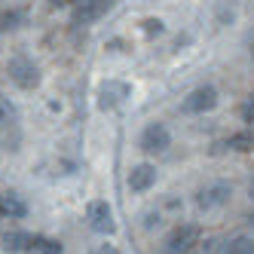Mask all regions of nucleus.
<instances>
[{"mask_svg":"<svg viewBox=\"0 0 254 254\" xmlns=\"http://www.w3.org/2000/svg\"><path fill=\"white\" fill-rule=\"evenodd\" d=\"M199 236L202 230L196 224H175L162 239V254H190L199 245Z\"/></svg>","mask_w":254,"mask_h":254,"instance_id":"nucleus-1","label":"nucleus"},{"mask_svg":"<svg viewBox=\"0 0 254 254\" xmlns=\"http://www.w3.org/2000/svg\"><path fill=\"white\" fill-rule=\"evenodd\" d=\"M6 74H9V80L19 86V89H37L40 80H43L40 64L34 62L31 56H25V52H19V56H12L6 62Z\"/></svg>","mask_w":254,"mask_h":254,"instance_id":"nucleus-2","label":"nucleus"},{"mask_svg":"<svg viewBox=\"0 0 254 254\" xmlns=\"http://www.w3.org/2000/svg\"><path fill=\"white\" fill-rule=\"evenodd\" d=\"M114 6H117V0H77V3L70 6V25L74 28H89L98 19H104Z\"/></svg>","mask_w":254,"mask_h":254,"instance_id":"nucleus-3","label":"nucleus"},{"mask_svg":"<svg viewBox=\"0 0 254 254\" xmlns=\"http://www.w3.org/2000/svg\"><path fill=\"white\" fill-rule=\"evenodd\" d=\"M230 196H233L230 181H211V184L196 190V208L199 211H217L230 202Z\"/></svg>","mask_w":254,"mask_h":254,"instance_id":"nucleus-4","label":"nucleus"},{"mask_svg":"<svg viewBox=\"0 0 254 254\" xmlns=\"http://www.w3.org/2000/svg\"><path fill=\"white\" fill-rule=\"evenodd\" d=\"M138 147L144 153H166L172 147V132H169V126L166 123H150V126H144V132L138 138Z\"/></svg>","mask_w":254,"mask_h":254,"instance_id":"nucleus-5","label":"nucleus"},{"mask_svg":"<svg viewBox=\"0 0 254 254\" xmlns=\"http://www.w3.org/2000/svg\"><path fill=\"white\" fill-rule=\"evenodd\" d=\"M86 221L95 233L101 236H114L117 233V221H114V208L104 202V199H92V202L86 205Z\"/></svg>","mask_w":254,"mask_h":254,"instance_id":"nucleus-6","label":"nucleus"},{"mask_svg":"<svg viewBox=\"0 0 254 254\" xmlns=\"http://www.w3.org/2000/svg\"><path fill=\"white\" fill-rule=\"evenodd\" d=\"M214 107H217V89H214L211 83H202V86H196L193 92L184 98L181 111H184V114H193V117H199V114L214 111Z\"/></svg>","mask_w":254,"mask_h":254,"instance_id":"nucleus-7","label":"nucleus"},{"mask_svg":"<svg viewBox=\"0 0 254 254\" xmlns=\"http://www.w3.org/2000/svg\"><path fill=\"white\" fill-rule=\"evenodd\" d=\"M132 95V86L123 80H107L98 86V107L101 111H117V107Z\"/></svg>","mask_w":254,"mask_h":254,"instance_id":"nucleus-8","label":"nucleus"},{"mask_svg":"<svg viewBox=\"0 0 254 254\" xmlns=\"http://www.w3.org/2000/svg\"><path fill=\"white\" fill-rule=\"evenodd\" d=\"M126 184H129L132 193H147L156 184V166H150V162H138V166H132Z\"/></svg>","mask_w":254,"mask_h":254,"instance_id":"nucleus-9","label":"nucleus"},{"mask_svg":"<svg viewBox=\"0 0 254 254\" xmlns=\"http://www.w3.org/2000/svg\"><path fill=\"white\" fill-rule=\"evenodd\" d=\"M224 150H239V153L254 150V132H251V129H248V132H236V135L217 141L214 147H211V153H224Z\"/></svg>","mask_w":254,"mask_h":254,"instance_id":"nucleus-10","label":"nucleus"},{"mask_svg":"<svg viewBox=\"0 0 254 254\" xmlns=\"http://www.w3.org/2000/svg\"><path fill=\"white\" fill-rule=\"evenodd\" d=\"M28 25V9L25 6H9V9H0V34H12Z\"/></svg>","mask_w":254,"mask_h":254,"instance_id":"nucleus-11","label":"nucleus"},{"mask_svg":"<svg viewBox=\"0 0 254 254\" xmlns=\"http://www.w3.org/2000/svg\"><path fill=\"white\" fill-rule=\"evenodd\" d=\"M0 214L3 217H12V221H22L28 214V205L19 193H0Z\"/></svg>","mask_w":254,"mask_h":254,"instance_id":"nucleus-12","label":"nucleus"},{"mask_svg":"<svg viewBox=\"0 0 254 254\" xmlns=\"http://www.w3.org/2000/svg\"><path fill=\"white\" fill-rule=\"evenodd\" d=\"M31 245H34V236L31 233H19V230H15V233H6L3 236V248L6 251H25Z\"/></svg>","mask_w":254,"mask_h":254,"instance_id":"nucleus-13","label":"nucleus"},{"mask_svg":"<svg viewBox=\"0 0 254 254\" xmlns=\"http://www.w3.org/2000/svg\"><path fill=\"white\" fill-rule=\"evenodd\" d=\"M224 254H254V239L251 236H233L224 245Z\"/></svg>","mask_w":254,"mask_h":254,"instance_id":"nucleus-14","label":"nucleus"},{"mask_svg":"<svg viewBox=\"0 0 254 254\" xmlns=\"http://www.w3.org/2000/svg\"><path fill=\"white\" fill-rule=\"evenodd\" d=\"M31 251H37V254H62V242H56V239H40V236H34Z\"/></svg>","mask_w":254,"mask_h":254,"instance_id":"nucleus-15","label":"nucleus"},{"mask_svg":"<svg viewBox=\"0 0 254 254\" xmlns=\"http://www.w3.org/2000/svg\"><path fill=\"white\" fill-rule=\"evenodd\" d=\"M141 28H144V34H147V37H159V34L166 31V22H162V19H153V15H150V19L141 22Z\"/></svg>","mask_w":254,"mask_h":254,"instance_id":"nucleus-16","label":"nucleus"},{"mask_svg":"<svg viewBox=\"0 0 254 254\" xmlns=\"http://www.w3.org/2000/svg\"><path fill=\"white\" fill-rule=\"evenodd\" d=\"M12 120H15V107H12L6 98H0V129H6Z\"/></svg>","mask_w":254,"mask_h":254,"instance_id":"nucleus-17","label":"nucleus"},{"mask_svg":"<svg viewBox=\"0 0 254 254\" xmlns=\"http://www.w3.org/2000/svg\"><path fill=\"white\" fill-rule=\"evenodd\" d=\"M239 117H242V123H248V126H254V92L242 101V107H239Z\"/></svg>","mask_w":254,"mask_h":254,"instance_id":"nucleus-18","label":"nucleus"},{"mask_svg":"<svg viewBox=\"0 0 254 254\" xmlns=\"http://www.w3.org/2000/svg\"><path fill=\"white\" fill-rule=\"evenodd\" d=\"M89 254H117V248L114 245H98V248H92Z\"/></svg>","mask_w":254,"mask_h":254,"instance_id":"nucleus-19","label":"nucleus"},{"mask_svg":"<svg viewBox=\"0 0 254 254\" xmlns=\"http://www.w3.org/2000/svg\"><path fill=\"white\" fill-rule=\"evenodd\" d=\"M46 3H49V6H59V9H62V6H74L77 0H46Z\"/></svg>","mask_w":254,"mask_h":254,"instance_id":"nucleus-20","label":"nucleus"},{"mask_svg":"<svg viewBox=\"0 0 254 254\" xmlns=\"http://www.w3.org/2000/svg\"><path fill=\"white\" fill-rule=\"evenodd\" d=\"M248 199L254 202V169H251V178H248Z\"/></svg>","mask_w":254,"mask_h":254,"instance_id":"nucleus-21","label":"nucleus"},{"mask_svg":"<svg viewBox=\"0 0 254 254\" xmlns=\"http://www.w3.org/2000/svg\"><path fill=\"white\" fill-rule=\"evenodd\" d=\"M251 59H254V46H251Z\"/></svg>","mask_w":254,"mask_h":254,"instance_id":"nucleus-22","label":"nucleus"},{"mask_svg":"<svg viewBox=\"0 0 254 254\" xmlns=\"http://www.w3.org/2000/svg\"><path fill=\"white\" fill-rule=\"evenodd\" d=\"M190 254H196V251H190Z\"/></svg>","mask_w":254,"mask_h":254,"instance_id":"nucleus-23","label":"nucleus"}]
</instances>
